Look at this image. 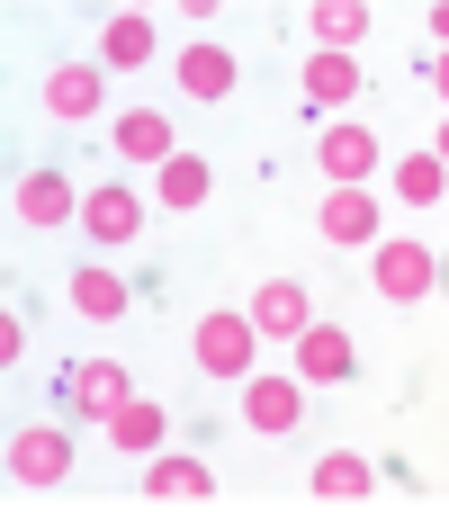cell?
Segmentation results:
<instances>
[{
  "mask_svg": "<svg viewBox=\"0 0 449 512\" xmlns=\"http://www.w3.org/2000/svg\"><path fill=\"white\" fill-rule=\"evenodd\" d=\"M252 351H261V324L252 315H234V306L198 315V369L207 378H252Z\"/></svg>",
  "mask_w": 449,
  "mask_h": 512,
  "instance_id": "cell-3",
  "label": "cell"
},
{
  "mask_svg": "<svg viewBox=\"0 0 449 512\" xmlns=\"http://www.w3.org/2000/svg\"><path fill=\"white\" fill-rule=\"evenodd\" d=\"M99 63H108V72H135V63H153V18H144V9H117V18L99 27Z\"/></svg>",
  "mask_w": 449,
  "mask_h": 512,
  "instance_id": "cell-15",
  "label": "cell"
},
{
  "mask_svg": "<svg viewBox=\"0 0 449 512\" xmlns=\"http://www.w3.org/2000/svg\"><path fill=\"white\" fill-rule=\"evenodd\" d=\"M315 234L324 243H378V189H333L315 207Z\"/></svg>",
  "mask_w": 449,
  "mask_h": 512,
  "instance_id": "cell-8",
  "label": "cell"
},
{
  "mask_svg": "<svg viewBox=\"0 0 449 512\" xmlns=\"http://www.w3.org/2000/svg\"><path fill=\"white\" fill-rule=\"evenodd\" d=\"M99 108H108V63H54V72H45V117L90 126Z\"/></svg>",
  "mask_w": 449,
  "mask_h": 512,
  "instance_id": "cell-4",
  "label": "cell"
},
{
  "mask_svg": "<svg viewBox=\"0 0 449 512\" xmlns=\"http://www.w3.org/2000/svg\"><path fill=\"white\" fill-rule=\"evenodd\" d=\"M117 153L162 171V162L180 153V144H171V117H162V108H126V117H117Z\"/></svg>",
  "mask_w": 449,
  "mask_h": 512,
  "instance_id": "cell-17",
  "label": "cell"
},
{
  "mask_svg": "<svg viewBox=\"0 0 449 512\" xmlns=\"http://www.w3.org/2000/svg\"><path fill=\"white\" fill-rule=\"evenodd\" d=\"M360 360H351V333H333V324H306L297 333V378L306 387H342Z\"/></svg>",
  "mask_w": 449,
  "mask_h": 512,
  "instance_id": "cell-10",
  "label": "cell"
},
{
  "mask_svg": "<svg viewBox=\"0 0 449 512\" xmlns=\"http://www.w3.org/2000/svg\"><path fill=\"white\" fill-rule=\"evenodd\" d=\"M162 423H171V405H144V396H135V405L108 423V441H117V450H135V459H153V450H162Z\"/></svg>",
  "mask_w": 449,
  "mask_h": 512,
  "instance_id": "cell-23",
  "label": "cell"
},
{
  "mask_svg": "<svg viewBox=\"0 0 449 512\" xmlns=\"http://www.w3.org/2000/svg\"><path fill=\"white\" fill-rule=\"evenodd\" d=\"M144 495H153V504H216V477H207L198 459H171V450H153V468H144Z\"/></svg>",
  "mask_w": 449,
  "mask_h": 512,
  "instance_id": "cell-13",
  "label": "cell"
},
{
  "mask_svg": "<svg viewBox=\"0 0 449 512\" xmlns=\"http://www.w3.org/2000/svg\"><path fill=\"white\" fill-rule=\"evenodd\" d=\"M72 405H81L90 423H117V414L135 405V387H126L117 360H81V369H72Z\"/></svg>",
  "mask_w": 449,
  "mask_h": 512,
  "instance_id": "cell-11",
  "label": "cell"
},
{
  "mask_svg": "<svg viewBox=\"0 0 449 512\" xmlns=\"http://www.w3.org/2000/svg\"><path fill=\"white\" fill-rule=\"evenodd\" d=\"M306 27H315L324 54H351V45L369 36V9H360V0H324V9H306Z\"/></svg>",
  "mask_w": 449,
  "mask_h": 512,
  "instance_id": "cell-20",
  "label": "cell"
},
{
  "mask_svg": "<svg viewBox=\"0 0 449 512\" xmlns=\"http://www.w3.org/2000/svg\"><path fill=\"white\" fill-rule=\"evenodd\" d=\"M18 486H63L72 477V441L54 432V423H27V432H9V459H0Z\"/></svg>",
  "mask_w": 449,
  "mask_h": 512,
  "instance_id": "cell-5",
  "label": "cell"
},
{
  "mask_svg": "<svg viewBox=\"0 0 449 512\" xmlns=\"http://www.w3.org/2000/svg\"><path fill=\"white\" fill-rule=\"evenodd\" d=\"M432 153H441V162H449V117H441V144H432Z\"/></svg>",
  "mask_w": 449,
  "mask_h": 512,
  "instance_id": "cell-26",
  "label": "cell"
},
{
  "mask_svg": "<svg viewBox=\"0 0 449 512\" xmlns=\"http://www.w3.org/2000/svg\"><path fill=\"white\" fill-rule=\"evenodd\" d=\"M9 207H18V225H63V216H81V198H72L63 171H27V180L9 189Z\"/></svg>",
  "mask_w": 449,
  "mask_h": 512,
  "instance_id": "cell-12",
  "label": "cell"
},
{
  "mask_svg": "<svg viewBox=\"0 0 449 512\" xmlns=\"http://www.w3.org/2000/svg\"><path fill=\"white\" fill-rule=\"evenodd\" d=\"M324 504H369L378 495V468L360 459V450H333V459H315V477H306Z\"/></svg>",
  "mask_w": 449,
  "mask_h": 512,
  "instance_id": "cell-14",
  "label": "cell"
},
{
  "mask_svg": "<svg viewBox=\"0 0 449 512\" xmlns=\"http://www.w3.org/2000/svg\"><path fill=\"white\" fill-rule=\"evenodd\" d=\"M180 90L189 99H234V45H189L180 54Z\"/></svg>",
  "mask_w": 449,
  "mask_h": 512,
  "instance_id": "cell-18",
  "label": "cell"
},
{
  "mask_svg": "<svg viewBox=\"0 0 449 512\" xmlns=\"http://www.w3.org/2000/svg\"><path fill=\"white\" fill-rule=\"evenodd\" d=\"M306 99H315V108H351V99H360V54H324V45H315V54H306Z\"/></svg>",
  "mask_w": 449,
  "mask_h": 512,
  "instance_id": "cell-16",
  "label": "cell"
},
{
  "mask_svg": "<svg viewBox=\"0 0 449 512\" xmlns=\"http://www.w3.org/2000/svg\"><path fill=\"white\" fill-rule=\"evenodd\" d=\"M369 252H378L369 279H378L387 306H423V297H432V279H441V270H432V243H414V234H378Z\"/></svg>",
  "mask_w": 449,
  "mask_h": 512,
  "instance_id": "cell-1",
  "label": "cell"
},
{
  "mask_svg": "<svg viewBox=\"0 0 449 512\" xmlns=\"http://www.w3.org/2000/svg\"><path fill=\"white\" fill-rule=\"evenodd\" d=\"M81 225H90V243H135L144 234V198L117 189V180H90L81 189Z\"/></svg>",
  "mask_w": 449,
  "mask_h": 512,
  "instance_id": "cell-6",
  "label": "cell"
},
{
  "mask_svg": "<svg viewBox=\"0 0 449 512\" xmlns=\"http://www.w3.org/2000/svg\"><path fill=\"white\" fill-rule=\"evenodd\" d=\"M207 189H216V171H207L198 153H171V162H162V207H171V216L207 207Z\"/></svg>",
  "mask_w": 449,
  "mask_h": 512,
  "instance_id": "cell-21",
  "label": "cell"
},
{
  "mask_svg": "<svg viewBox=\"0 0 449 512\" xmlns=\"http://www.w3.org/2000/svg\"><path fill=\"white\" fill-rule=\"evenodd\" d=\"M315 171H324L333 189H369V180H378V135H369L360 117H333V126L315 135Z\"/></svg>",
  "mask_w": 449,
  "mask_h": 512,
  "instance_id": "cell-2",
  "label": "cell"
},
{
  "mask_svg": "<svg viewBox=\"0 0 449 512\" xmlns=\"http://www.w3.org/2000/svg\"><path fill=\"white\" fill-rule=\"evenodd\" d=\"M243 315H252V324H261V333H279V342H297V333H306V324H315V306H306V288H297V279H261V288H252V306H243Z\"/></svg>",
  "mask_w": 449,
  "mask_h": 512,
  "instance_id": "cell-9",
  "label": "cell"
},
{
  "mask_svg": "<svg viewBox=\"0 0 449 512\" xmlns=\"http://www.w3.org/2000/svg\"><path fill=\"white\" fill-rule=\"evenodd\" d=\"M72 306H81L90 324H117V315H126V279H117L108 261H90V270H72Z\"/></svg>",
  "mask_w": 449,
  "mask_h": 512,
  "instance_id": "cell-19",
  "label": "cell"
},
{
  "mask_svg": "<svg viewBox=\"0 0 449 512\" xmlns=\"http://www.w3.org/2000/svg\"><path fill=\"white\" fill-rule=\"evenodd\" d=\"M243 423L252 432H297L306 423V378H243Z\"/></svg>",
  "mask_w": 449,
  "mask_h": 512,
  "instance_id": "cell-7",
  "label": "cell"
},
{
  "mask_svg": "<svg viewBox=\"0 0 449 512\" xmlns=\"http://www.w3.org/2000/svg\"><path fill=\"white\" fill-rule=\"evenodd\" d=\"M396 198H405V207H441L449 198V162L441 153H405V162H396Z\"/></svg>",
  "mask_w": 449,
  "mask_h": 512,
  "instance_id": "cell-22",
  "label": "cell"
},
{
  "mask_svg": "<svg viewBox=\"0 0 449 512\" xmlns=\"http://www.w3.org/2000/svg\"><path fill=\"white\" fill-rule=\"evenodd\" d=\"M432 81H441V99H449V54H441V72H432Z\"/></svg>",
  "mask_w": 449,
  "mask_h": 512,
  "instance_id": "cell-25",
  "label": "cell"
},
{
  "mask_svg": "<svg viewBox=\"0 0 449 512\" xmlns=\"http://www.w3.org/2000/svg\"><path fill=\"white\" fill-rule=\"evenodd\" d=\"M432 36H441V54H449V0H441V9H432Z\"/></svg>",
  "mask_w": 449,
  "mask_h": 512,
  "instance_id": "cell-24",
  "label": "cell"
}]
</instances>
